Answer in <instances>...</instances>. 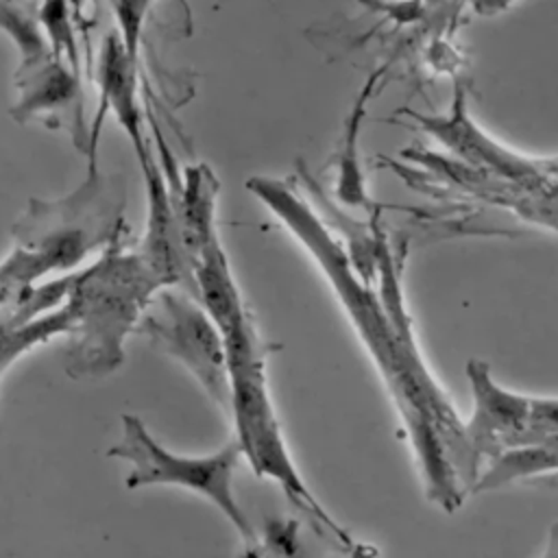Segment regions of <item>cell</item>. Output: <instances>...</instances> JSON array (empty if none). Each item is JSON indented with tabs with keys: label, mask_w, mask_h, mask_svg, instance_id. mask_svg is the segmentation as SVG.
<instances>
[{
	"label": "cell",
	"mask_w": 558,
	"mask_h": 558,
	"mask_svg": "<svg viewBox=\"0 0 558 558\" xmlns=\"http://www.w3.org/2000/svg\"><path fill=\"white\" fill-rule=\"evenodd\" d=\"M107 456L129 462L126 488L166 484L198 493L231 521L246 543L255 541L253 525L233 493V475L242 458L235 436L209 456H177L155 440L137 414H122L120 440L109 447Z\"/></svg>",
	"instance_id": "5"
},
{
	"label": "cell",
	"mask_w": 558,
	"mask_h": 558,
	"mask_svg": "<svg viewBox=\"0 0 558 558\" xmlns=\"http://www.w3.org/2000/svg\"><path fill=\"white\" fill-rule=\"evenodd\" d=\"M216 327L225 342L229 412L233 416V436L242 456L259 477L277 482L286 497L314 521L320 534L331 536L338 547L351 554L360 543H355L316 501L290 458L268 390L266 344L262 342L248 310H240Z\"/></svg>",
	"instance_id": "2"
},
{
	"label": "cell",
	"mask_w": 558,
	"mask_h": 558,
	"mask_svg": "<svg viewBox=\"0 0 558 558\" xmlns=\"http://www.w3.org/2000/svg\"><path fill=\"white\" fill-rule=\"evenodd\" d=\"M137 331L179 360L211 401L229 412V371L222 333L194 294L174 286L161 288L144 312Z\"/></svg>",
	"instance_id": "6"
},
{
	"label": "cell",
	"mask_w": 558,
	"mask_h": 558,
	"mask_svg": "<svg viewBox=\"0 0 558 558\" xmlns=\"http://www.w3.org/2000/svg\"><path fill=\"white\" fill-rule=\"evenodd\" d=\"M163 174L170 185L183 246L196 266L203 251L218 240L216 196L220 183L209 166L201 161L187 166L183 174H177L174 168H166Z\"/></svg>",
	"instance_id": "10"
},
{
	"label": "cell",
	"mask_w": 558,
	"mask_h": 558,
	"mask_svg": "<svg viewBox=\"0 0 558 558\" xmlns=\"http://www.w3.org/2000/svg\"><path fill=\"white\" fill-rule=\"evenodd\" d=\"M140 166L144 172L148 196L146 233L140 246V255L166 288H183L185 292L196 296L194 262L181 240L168 179L153 155Z\"/></svg>",
	"instance_id": "8"
},
{
	"label": "cell",
	"mask_w": 558,
	"mask_h": 558,
	"mask_svg": "<svg viewBox=\"0 0 558 558\" xmlns=\"http://www.w3.org/2000/svg\"><path fill=\"white\" fill-rule=\"evenodd\" d=\"M41 22L52 41L54 59L61 61V52H63L70 59L72 70L76 72L78 57H76V44H74V33L70 26L68 11H65V2L63 0H46L41 7Z\"/></svg>",
	"instance_id": "13"
},
{
	"label": "cell",
	"mask_w": 558,
	"mask_h": 558,
	"mask_svg": "<svg viewBox=\"0 0 558 558\" xmlns=\"http://www.w3.org/2000/svg\"><path fill=\"white\" fill-rule=\"evenodd\" d=\"M122 203L96 168H89L87 181L65 198L31 201L13 227L15 246L0 264V312L41 277L65 272L85 262L89 253L116 244L122 229Z\"/></svg>",
	"instance_id": "4"
},
{
	"label": "cell",
	"mask_w": 558,
	"mask_h": 558,
	"mask_svg": "<svg viewBox=\"0 0 558 558\" xmlns=\"http://www.w3.org/2000/svg\"><path fill=\"white\" fill-rule=\"evenodd\" d=\"M96 81L100 87V111L94 120V133L89 137V168H94V146L98 142L96 135L107 109L113 111L118 124L129 135L137 161H146L150 157V150L144 137V118L137 102L135 57H131L118 33H109L100 46Z\"/></svg>",
	"instance_id": "9"
},
{
	"label": "cell",
	"mask_w": 558,
	"mask_h": 558,
	"mask_svg": "<svg viewBox=\"0 0 558 558\" xmlns=\"http://www.w3.org/2000/svg\"><path fill=\"white\" fill-rule=\"evenodd\" d=\"M558 473V438L514 447L493 458L477 475L471 493L495 490L519 480Z\"/></svg>",
	"instance_id": "12"
},
{
	"label": "cell",
	"mask_w": 558,
	"mask_h": 558,
	"mask_svg": "<svg viewBox=\"0 0 558 558\" xmlns=\"http://www.w3.org/2000/svg\"><path fill=\"white\" fill-rule=\"evenodd\" d=\"M294 523L272 525L264 543H248L244 558H294Z\"/></svg>",
	"instance_id": "14"
},
{
	"label": "cell",
	"mask_w": 558,
	"mask_h": 558,
	"mask_svg": "<svg viewBox=\"0 0 558 558\" xmlns=\"http://www.w3.org/2000/svg\"><path fill=\"white\" fill-rule=\"evenodd\" d=\"M464 375L473 395V410L469 421H464V436L475 484L480 471L493 458L519 447L527 423L530 397L504 388L482 360H469Z\"/></svg>",
	"instance_id": "7"
},
{
	"label": "cell",
	"mask_w": 558,
	"mask_h": 558,
	"mask_svg": "<svg viewBox=\"0 0 558 558\" xmlns=\"http://www.w3.org/2000/svg\"><path fill=\"white\" fill-rule=\"evenodd\" d=\"M377 556V551L371 547V545H364V543H360L353 551H351V558H375Z\"/></svg>",
	"instance_id": "16"
},
{
	"label": "cell",
	"mask_w": 558,
	"mask_h": 558,
	"mask_svg": "<svg viewBox=\"0 0 558 558\" xmlns=\"http://www.w3.org/2000/svg\"><path fill=\"white\" fill-rule=\"evenodd\" d=\"M246 187L286 225L325 272L403 421L427 499L445 512L458 510L473 488L464 421L418 351L386 235H377L381 279L377 296L355 268L349 251L288 181L253 177Z\"/></svg>",
	"instance_id": "1"
},
{
	"label": "cell",
	"mask_w": 558,
	"mask_h": 558,
	"mask_svg": "<svg viewBox=\"0 0 558 558\" xmlns=\"http://www.w3.org/2000/svg\"><path fill=\"white\" fill-rule=\"evenodd\" d=\"M166 288L140 251L118 242L72 277L63 307L70 314L65 373L72 379H96L124 362V340L137 329L155 294Z\"/></svg>",
	"instance_id": "3"
},
{
	"label": "cell",
	"mask_w": 558,
	"mask_h": 558,
	"mask_svg": "<svg viewBox=\"0 0 558 558\" xmlns=\"http://www.w3.org/2000/svg\"><path fill=\"white\" fill-rule=\"evenodd\" d=\"M26 81L22 83V98L11 111L17 120H26L35 113L70 107L78 96V74L65 68L57 59H44L26 68Z\"/></svg>",
	"instance_id": "11"
},
{
	"label": "cell",
	"mask_w": 558,
	"mask_h": 558,
	"mask_svg": "<svg viewBox=\"0 0 558 558\" xmlns=\"http://www.w3.org/2000/svg\"><path fill=\"white\" fill-rule=\"evenodd\" d=\"M541 558H558V521H554L547 532V541Z\"/></svg>",
	"instance_id": "15"
}]
</instances>
